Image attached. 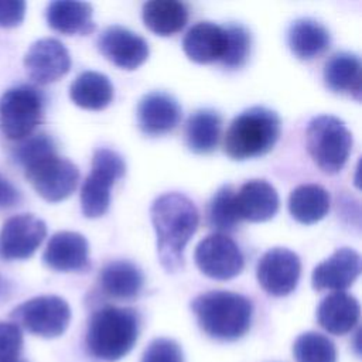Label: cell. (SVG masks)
<instances>
[{
	"label": "cell",
	"instance_id": "obj_27",
	"mask_svg": "<svg viewBox=\"0 0 362 362\" xmlns=\"http://www.w3.org/2000/svg\"><path fill=\"white\" fill-rule=\"evenodd\" d=\"M329 194L318 184H301L288 197L291 216L304 225L321 221L329 209Z\"/></svg>",
	"mask_w": 362,
	"mask_h": 362
},
{
	"label": "cell",
	"instance_id": "obj_15",
	"mask_svg": "<svg viewBox=\"0 0 362 362\" xmlns=\"http://www.w3.org/2000/svg\"><path fill=\"white\" fill-rule=\"evenodd\" d=\"M137 124L147 136L171 132L181 119V106L174 96L161 90L146 93L137 105Z\"/></svg>",
	"mask_w": 362,
	"mask_h": 362
},
{
	"label": "cell",
	"instance_id": "obj_13",
	"mask_svg": "<svg viewBox=\"0 0 362 362\" xmlns=\"http://www.w3.org/2000/svg\"><path fill=\"white\" fill-rule=\"evenodd\" d=\"M99 52L113 65L133 71L146 62L150 54L147 41L122 25H110L98 37Z\"/></svg>",
	"mask_w": 362,
	"mask_h": 362
},
{
	"label": "cell",
	"instance_id": "obj_32",
	"mask_svg": "<svg viewBox=\"0 0 362 362\" xmlns=\"http://www.w3.org/2000/svg\"><path fill=\"white\" fill-rule=\"evenodd\" d=\"M55 153L57 147L51 136L45 133H38L20 140L13 150V158L18 165L25 170L27 167Z\"/></svg>",
	"mask_w": 362,
	"mask_h": 362
},
{
	"label": "cell",
	"instance_id": "obj_20",
	"mask_svg": "<svg viewBox=\"0 0 362 362\" xmlns=\"http://www.w3.org/2000/svg\"><path fill=\"white\" fill-rule=\"evenodd\" d=\"M359 314L358 300L345 291H334L325 296L317 308L320 325L334 335H344L352 331L359 321Z\"/></svg>",
	"mask_w": 362,
	"mask_h": 362
},
{
	"label": "cell",
	"instance_id": "obj_19",
	"mask_svg": "<svg viewBox=\"0 0 362 362\" xmlns=\"http://www.w3.org/2000/svg\"><path fill=\"white\" fill-rule=\"evenodd\" d=\"M185 55L198 64L221 61L226 49V33L223 25L199 21L194 24L182 40Z\"/></svg>",
	"mask_w": 362,
	"mask_h": 362
},
{
	"label": "cell",
	"instance_id": "obj_26",
	"mask_svg": "<svg viewBox=\"0 0 362 362\" xmlns=\"http://www.w3.org/2000/svg\"><path fill=\"white\" fill-rule=\"evenodd\" d=\"M69 98L82 109L102 110L113 99V86L105 74L83 71L71 83Z\"/></svg>",
	"mask_w": 362,
	"mask_h": 362
},
{
	"label": "cell",
	"instance_id": "obj_3",
	"mask_svg": "<svg viewBox=\"0 0 362 362\" xmlns=\"http://www.w3.org/2000/svg\"><path fill=\"white\" fill-rule=\"evenodd\" d=\"M140 332V317L133 308L106 305L96 310L88 324L86 346L89 352L106 362L126 356Z\"/></svg>",
	"mask_w": 362,
	"mask_h": 362
},
{
	"label": "cell",
	"instance_id": "obj_36",
	"mask_svg": "<svg viewBox=\"0 0 362 362\" xmlns=\"http://www.w3.org/2000/svg\"><path fill=\"white\" fill-rule=\"evenodd\" d=\"M21 202V194L14 184L0 174V208H13Z\"/></svg>",
	"mask_w": 362,
	"mask_h": 362
},
{
	"label": "cell",
	"instance_id": "obj_10",
	"mask_svg": "<svg viewBox=\"0 0 362 362\" xmlns=\"http://www.w3.org/2000/svg\"><path fill=\"white\" fill-rule=\"evenodd\" d=\"M194 259L198 269L215 280L233 279L245 266L243 255L235 240L218 232L199 240L194 252Z\"/></svg>",
	"mask_w": 362,
	"mask_h": 362
},
{
	"label": "cell",
	"instance_id": "obj_6",
	"mask_svg": "<svg viewBox=\"0 0 362 362\" xmlns=\"http://www.w3.org/2000/svg\"><path fill=\"white\" fill-rule=\"evenodd\" d=\"M44 95L33 85H18L0 96V132L8 140L33 134L44 116Z\"/></svg>",
	"mask_w": 362,
	"mask_h": 362
},
{
	"label": "cell",
	"instance_id": "obj_7",
	"mask_svg": "<svg viewBox=\"0 0 362 362\" xmlns=\"http://www.w3.org/2000/svg\"><path fill=\"white\" fill-rule=\"evenodd\" d=\"M126 173L123 157L112 148H98L92 157V171L81 188V208L86 218H99L110 204V187Z\"/></svg>",
	"mask_w": 362,
	"mask_h": 362
},
{
	"label": "cell",
	"instance_id": "obj_14",
	"mask_svg": "<svg viewBox=\"0 0 362 362\" xmlns=\"http://www.w3.org/2000/svg\"><path fill=\"white\" fill-rule=\"evenodd\" d=\"M24 68L34 82L47 85L68 74L71 57L59 40L41 38L33 42L25 52Z\"/></svg>",
	"mask_w": 362,
	"mask_h": 362
},
{
	"label": "cell",
	"instance_id": "obj_12",
	"mask_svg": "<svg viewBox=\"0 0 362 362\" xmlns=\"http://www.w3.org/2000/svg\"><path fill=\"white\" fill-rule=\"evenodd\" d=\"M301 262L287 247H272L257 262L256 277L262 288L274 297L290 294L298 284Z\"/></svg>",
	"mask_w": 362,
	"mask_h": 362
},
{
	"label": "cell",
	"instance_id": "obj_34",
	"mask_svg": "<svg viewBox=\"0 0 362 362\" xmlns=\"http://www.w3.org/2000/svg\"><path fill=\"white\" fill-rule=\"evenodd\" d=\"M23 349V334L17 324L0 321V362L17 361Z\"/></svg>",
	"mask_w": 362,
	"mask_h": 362
},
{
	"label": "cell",
	"instance_id": "obj_33",
	"mask_svg": "<svg viewBox=\"0 0 362 362\" xmlns=\"http://www.w3.org/2000/svg\"><path fill=\"white\" fill-rule=\"evenodd\" d=\"M140 362H184V355L174 339L156 338L144 349Z\"/></svg>",
	"mask_w": 362,
	"mask_h": 362
},
{
	"label": "cell",
	"instance_id": "obj_8",
	"mask_svg": "<svg viewBox=\"0 0 362 362\" xmlns=\"http://www.w3.org/2000/svg\"><path fill=\"white\" fill-rule=\"evenodd\" d=\"M10 317L14 324L34 335L55 338L62 335L68 328L71 308L58 296H38L17 305Z\"/></svg>",
	"mask_w": 362,
	"mask_h": 362
},
{
	"label": "cell",
	"instance_id": "obj_9",
	"mask_svg": "<svg viewBox=\"0 0 362 362\" xmlns=\"http://www.w3.org/2000/svg\"><path fill=\"white\" fill-rule=\"evenodd\" d=\"M35 192L48 202L68 198L78 187L79 170L68 158L51 154L24 170Z\"/></svg>",
	"mask_w": 362,
	"mask_h": 362
},
{
	"label": "cell",
	"instance_id": "obj_16",
	"mask_svg": "<svg viewBox=\"0 0 362 362\" xmlns=\"http://www.w3.org/2000/svg\"><path fill=\"white\" fill-rule=\"evenodd\" d=\"M361 273V256L349 247L337 249L328 259L315 266L311 274L313 288L317 291H344Z\"/></svg>",
	"mask_w": 362,
	"mask_h": 362
},
{
	"label": "cell",
	"instance_id": "obj_21",
	"mask_svg": "<svg viewBox=\"0 0 362 362\" xmlns=\"http://www.w3.org/2000/svg\"><path fill=\"white\" fill-rule=\"evenodd\" d=\"M324 82L335 93H346L361 100L362 74L356 54L341 51L331 55L324 65Z\"/></svg>",
	"mask_w": 362,
	"mask_h": 362
},
{
	"label": "cell",
	"instance_id": "obj_22",
	"mask_svg": "<svg viewBox=\"0 0 362 362\" xmlns=\"http://www.w3.org/2000/svg\"><path fill=\"white\" fill-rule=\"evenodd\" d=\"M102 291L117 300H130L140 294L144 286L143 272L129 260L106 263L98 277Z\"/></svg>",
	"mask_w": 362,
	"mask_h": 362
},
{
	"label": "cell",
	"instance_id": "obj_4",
	"mask_svg": "<svg viewBox=\"0 0 362 362\" xmlns=\"http://www.w3.org/2000/svg\"><path fill=\"white\" fill-rule=\"evenodd\" d=\"M280 132L281 122L274 110L252 106L230 122L223 139V151L238 161L264 156L277 143Z\"/></svg>",
	"mask_w": 362,
	"mask_h": 362
},
{
	"label": "cell",
	"instance_id": "obj_24",
	"mask_svg": "<svg viewBox=\"0 0 362 362\" xmlns=\"http://www.w3.org/2000/svg\"><path fill=\"white\" fill-rule=\"evenodd\" d=\"M329 42V31L314 18H297L287 30L288 48L300 59H313L321 55Z\"/></svg>",
	"mask_w": 362,
	"mask_h": 362
},
{
	"label": "cell",
	"instance_id": "obj_11",
	"mask_svg": "<svg viewBox=\"0 0 362 362\" xmlns=\"http://www.w3.org/2000/svg\"><path fill=\"white\" fill-rule=\"evenodd\" d=\"M47 235V225L33 214L8 218L0 230V259L6 262L31 257Z\"/></svg>",
	"mask_w": 362,
	"mask_h": 362
},
{
	"label": "cell",
	"instance_id": "obj_5",
	"mask_svg": "<svg viewBox=\"0 0 362 362\" xmlns=\"http://www.w3.org/2000/svg\"><path fill=\"white\" fill-rule=\"evenodd\" d=\"M305 143L313 161L325 174H335L345 165L352 150V134L342 120L320 115L310 120Z\"/></svg>",
	"mask_w": 362,
	"mask_h": 362
},
{
	"label": "cell",
	"instance_id": "obj_31",
	"mask_svg": "<svg viewBox=\"0 0 362 362\" xmlns=\"http://www.w3.org/2000/svg\"><path fill=\"white\" fill-rule=\"evenodd\" d=\"M223 28L226 33V49L221 62L230 69L240 68L250 52V34L243 25L236 23H228Z\"/></svg>",
	"mask_w": 362,
	"mask_h": 362
},
{
	"label": "cell",
	"instance_id": "obj_30",
	"mask_svg": "<svg viewBox=\"0 0 362 362\" xmlns=\"http://www.w3.org/2000/svg\"><path fill=\"white\" fill-rule=\"evenodd\" d=\"M293 354L297 362H337L334 342L314 331L303 332L293 344Z\"/></svg>",
	"mask_w": 362,
	"mask_h": 362
},
{
	"label": "cell",
	"instance_id": "obj_25",
	"mask_svg": "<svg viewBox=\"0 0 362 362\" xmlns=\"http://www.w3.org/2000/svg\"><path fill=\"white\" fill-rule=\"evenodd\" d=\"M144 25L157 35L168 37L184 28L188 21V7L177 0H151L143 4Z\"/></svg>",
	"mask_w": 362,
	"mask_h": 362
},
{
	"label": "cell",
	"instance_id": "obj_23",
	"mask_svg": "<svg viewBox=\"0 0 362 362\" xmlns=\"http://www.w3.org/2000/svg\"><path fill=\"white\" fill-rule=\"evenodd\" d=\"M45 18L54 31L65 35H86L95 30L92 6L85 1H51L47 6Z\"/></svg>",
	"mask_w": 362,
	"mask_h": 362
},
{
	"label": "cell",
	"instance_id": "obj_37",
	"mask_svg": "<svg viewBox=\"0 0 362 362\" xmlns=\"http://www.w3.org/2000/svg\"><path fill=\"white\" fill-rule=\"evenodd\" d=\"M13 362H24V361H20V359H17V361H13Z\"/></svg>",
	"mask_w": 362,
	"mask_h": 362
},
{
	"label": "cell",
	"instance_id": "obj_35",
	"mask_svg": "<svg viewBox=\"0 0 362 362\" xmlns=\"http://www.w3.org/2000/svg\"><path fill=\"white\" fill-rule=\"evenodd\" d=\"M25 1L23 0H0V27L13 28L23 23L25 16Z\"/></svg>",
	"mask_w": 362,
	"mask_h": 362
},
{
	"label": "cell",
	"instance_id": "obj_29",
	"mask_svg": "<svg viewBox=\"0 0 362 362\" xmlns=\"http://www.w3.org/2000/svg\"><path fill=\"white\" fill-rule=\"evenodd\" d=\"M235 192L232 185H222L209 201L208 223L218 233L233 230L240 222L235 204Z\"/></svg>",
	"mask_w": 362,
	"mask_h": 362
},
{
	"label": "cell",
	"instance_id": "obj_28",
	"mask_svg": "<svg viewBox=\"0 0 362 362\" xmlns=\"http://www.w3.org/2000/svg\"><path fill=\"white\" fill-rule=\"evenodd\" d=\"M222 119L211 109L195 110L185 124V141L191 151L208 154L216 148L221 136Z\"/></svg>",
	"mask_w": 362,
	"mask_h": 362
},
{
	"label": "cell",
	"instance_id": "obj_2",
	"mask_svg": "<svg viewBox=\"0 0 362 362\" xmlns=\"http://www.w3.org/2000/svg\"><path fill=\"white\" fill-rule=\"evenodd\" d=\"M198 325L219 341H235L250 328L253 305L239 293L212 290L197 296L191 303Z\"/></svg>",
	"mask_w": 362,
	"mask_h": 362
},
{
	"label": "cell",
	"instance_id": "obj_1",
	"mask_svg": "<svg viewBox=\"0 0 362 362\" xmlns=\"http://www.w3.org/2000/svg\"><path fill=\"white\" fill-rule=\"evenodd\" d=\"M150 218L157 235L160 264L174 273L184 266V249L199 223L198 209L184 194L167 192L153 201Z\"/></svg>",
	"mask_w": 362,
	"mask_h": 362
},
{
	"label": "cell",
	"instance_id": "obj_17",
	"mask_svg": "<svg viewBox=\"0 0 362 362\" xmlns=\"http://www.w3.org/2000/svg\"><path fill=\"white\" fill-rule=\"evenodd\" d=\"M42 260L55 272H83L90 266L88 240L78 232H57L48 240Z\"/></svg>",
	"mask_w": 362,
	"mask_h": 362
},
{
	"label": "cell",
	"instance_id": "obj_18",
	"mask_svg": "<svg viewBox=\"0 0 362 362\" xmlns=\"http://www.w3.org/2000/svg\"><path fill=\"white\" fill-rule=\"evenodd\" d=\"M235 204L240 221L266 222L276 215L280 201L272 184L264 180H250L235 192Z\"/></svg>",
	"mask_w": 362,
	"mask_h": 362
}]
</instances>
